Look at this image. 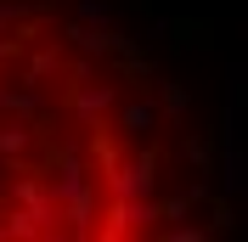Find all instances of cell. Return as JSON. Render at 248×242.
Instances as JSON below:
<instances>
[{
  "label": "cell",
  "instance_id": "1",
  "mask_svg": "<svg viewBox=\"0 0 248 242\" xmlns=\"http://www.w3.org/2000/svg\"><path fill=\"white\" fill-rule=\"evenodd\" d=\"M215 220L170 79L79 0H0V242H164Z\"/></svg>",
  "mask_w": 248,
  "mask_h": 242
}]
</instances>
